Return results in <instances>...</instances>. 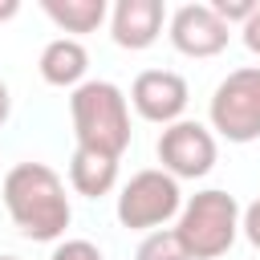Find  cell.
I'll return each mask as SVG.
<instances>
[{"mask_svg": "<svg viewBox=\"0 0 260 260\" xmlns=\"http://www.w3.org/2000/svg\"><path fill=\"white\" fill-rule=\"evenodd\" d=\"M0 195H4V207H8V215L16 223V232L24 240H37V244L61 240L69 219H73L65 183L45 162H16L4 175Z\"/></svg>", "mask_w": 260, "mask_h": 260, "instance_id": "cell-1", "label": "cell"}, {"mask_svg": "<svg viewBox=\"0 0 260 260\" xmlns=\"http://www.w3.org/2000/svg\"><path fill=\"white\" fill-rule=\"evenodd\" d=\"M69 118L77 146L85 150L122 158V150L130 146V106L114 81H81L69 98Z\"/></svg>", "mask_w": 260, "mask_h": 260, "instance_id": "cell-2", "label": "cell"}, {"mask_svg": "<svg viewBox=\"0 0 260 260\" xmlns=\"http://www.w3.org/2000/svg\"><path fill=\"white\" fill-rule=\"evenodd\" d=\"M240 215L244 211H240L236 195H228L219 187H207V191H199V195H191L183 203L175 232H179L183 248L191 252V260H215L236 244Z\"/></svg>", "mask_w": 260, "mask_h": 260, "instance_id": "cell-3", "label": "cell"}, {"mask_svg": "<svg viewBox=\"0 0 260 260\" xmlns=\"http://www.w3.org/2000/svg\"><path fill=\"white\" fill-rule=\"evenodd\" d=\"M211 130H219L228 142H256L260 138V65L232 69L207 106Z\"/></svg>", "mask_w": 260, "mask_h": 260, "instance_id": "cell-4", "label": "cell"}, {"mask_svg": "<svg viewBox=\"0 0 260 260\" xmlns=\"http://www.w3.org/2000/svg\"><path fill=\"white\" fill-rule=\"evenodd\" d=\"M183 211V191L179 179H171L162 167L138 171L122 191H118V223L130 232H158L167 219Z\"/></svg>", "mask_w": 260, "mask_h": 260, "instance_id": "cell-5", "label": "cell"}, {"mask_svg": "<svg viewBox=\"0 0 260 260\" xmlns=\"http://www.w3.org/2000/svg\"><path fill=\"white\" fill-rule=\"evenodd\" d=\"M215 134L203 122L179 118L158 134V162L171 179H203L215 167Z\"/></svg>", "mask_w": 260, "mask_h": 260, "instance_id": "cell-6", "label": "cell"}, {"mask_svg": "<svg viewBox=\"0 0 260 260\" xmlns=\"http://www.w3.org/2000/svg\"><path fill=\"white\" fill-rule=\"evenodd\" d=\"M171 45L183 53V57H215L228 49V37L232 28L211 12V4H183L171 12Z\"/></svg>", "mask_w": 260, "mask_h": 260, "instance_id": "cell-7", "label": "cell"}, {"mask_svg": "<svg viewBox=\"0 0 260 260\" xmlns=\"http://www.w3.org/2000/svg\"><path fill=\"white\" fill-rule=\"evenodd\" d=\"M130 102L146 122L171 126L187 110V81L175 69H142L130 85Z\"/></svg>", "mask_w": 260, "mask_h": 260, "instance_id": "cell-8", "label": "cell"}, {"mask_svg": "<svg viewBox=\"0 0 260 260\" xmlns=\"http://www.w3.org/2000/svg\"><path fill=\"white\" fill-rule=\"evenodd\" d=\"M162 20H167L162 0H118L114 16H110V37H114V45L138 53L158 41Z\"/></svg>", "mask_w": 260, "mask_h": 260, "instance_id": "cell-9", "label": "cell"}, {"mask_svg": "<svg viewBox=\"0 0 260 260\" xmlns=\"http://www.w3.org/2000/svg\"><path fill=\"white\" fill-rule=\"evenodd\" d=\"M85 69H89V53H85V45L77 37H57V41H49L41 49V77L49 85H61V89L73 85L77 89Z\"/></svg>", "mask_w": 260, "mask_h": 260, "instance_id": "cell-10", "label": "cell"}, {"mask_svg": "<svg viewBox=\"0 0 260 260\" xmlns=\"http://www.w3.org/2000/svg\"><path fill=\"white\" fill-rule=\"evenodd\" d=\"M69 183H73V191L85 195V199L110 195L114 183H118V158H110V154H102V150L77 146L73 158H69Z\"/></svg>", "mask_w": 260, "mask_h": 260, "instance_id": "cell-11", "label": "cell"}, {"mask_svg": "<svg viewBox=\"0 0 260 260\" xmlns=\"http://www.w3.org/2000/svg\"><path fill=\"white\" fill-rule=\"evenodd\" d=\"M41 8L61 32H93L106 20V0H41Z\"/></svg>", "mask_w": 260, "mask_h": 260, "instance_id": "cell-12", "label": "cell"}, {"mask_svg": "<svg viewBox=\"0 0 260 260\" xmlns=\"http://www.w3.org/2000/svg\"><path fill=\"white\" fill-rule=\"evenodd\" d=\"M134 260H191V252L183 248L175 228H158V232H146V240L138 244Z\"/></svg>", "mask_w": 260, "mask_h": 260, "instance_id": "cell-13", "label": "cell"}, {"mask_svg": "<svg viewBox=\"0 0 260 260\" xmlns=\"http://www.w3.org/2000/svg\"><path fill=\"white\" fill-rule=\"evenodd\" d=\"M256 8H260L256 0H211V12H215L228 28H232V24H240V28H244V20H248Z\"/></svg>", "mask_w": 260, "mask_h": 260, "instance_id": "cell-14", "label": "cell"}, {"mask_svg": "<svg viewBox=\"0 0 260 260\" xmlns=\"http://www.w3.org/2000/svg\"><path fill=\"white\" fill-rule=\"evenodd\" d=\"M49 260H102V248L93 240H65V244L53 248Z\"/></svg>", "mask_w": 260, "mask_h": 260, "instance_id": "cell-15", "label": "cell"}, {"mask_svg": "<svg viewBox=\"0 0 260 260\" xmlns=\"http://www.w3.org/2000/svg\"><path fill=\"white\" fill-rule=\"evenodd\" d=\"M240 232H244V236H248V244L260 252V199L244 207V215H240Z\"/></svg>", "mask_w": 260, "mask_h": 260, "instance_id": "cell-16", "label": "cell"}, {"mask_svg": "<svg viewBox=\"0 0 260 260\" xmlns=\"http://www.w3.org/2000/svg\"><path fill=\"white\" fill-rule=\"evenodd\" d=\"M240 32H244V45H248V49L260 57V8H256L248 20H244V28H240Z\"/></svg>", "mask_w": 260, "mask_h": 260, "instance_id": "cell-17", "label": "cell"}, {"mask_svg": "<svg viewBox=\"0 0 260 260\" xmlns=\"http://www.w3.org/2000/svg\"><path fill=\"white\" fill-rule=\"evenodd\" d=\"M8 114H12V93H8V85L0 81V126L8 122Z\"/></svg>", "mask_w": 260, "mask_h": 260, "instance_id": "cell-18", "label": "cell"}, {"mask_svg": "<svg viewBox=\"0 0 260 260\" xmlns=\"http://www.w3.org/2000/svg\"><path fill=\"white\" fill-rule=\"evenodd\" d=\"M16 12H20V0H0V24H4V20H12Z\"/></svg>", "mask_w": 260, "mask_h": 260, "instance_id": "cell-19", "label": "cell"}, {"mask_svg": "<svg viewBox=\"0 0 260 260\" xmlns=\"http://www.w3.org/2000/svg\"><path fill=\"white\" fill-rule=\"evenodd\" d=\"M0 260H16V256H0Z\"/></svg>", "mask_w": 260, "mask_h": 260, "instance_id": "cell-20", "label": "cell"}]
</instances>
